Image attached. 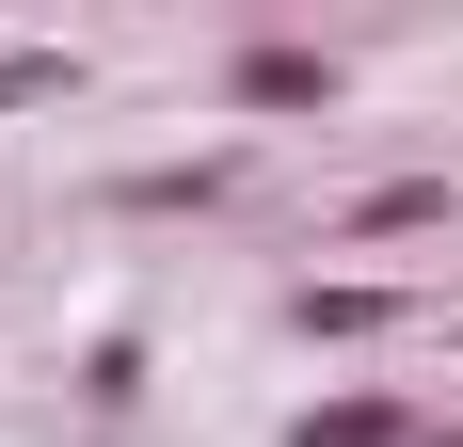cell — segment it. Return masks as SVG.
Masks as SVG:
<instances>
[{
	"instance_id": "obj_1",
	"label": "cell",
	"mask_w": 463,
	"mask_h": 447,
	"mask_svg": "<svg viewBox=\"0 0 463 447\" xmlns=\"http://www.w3.org/2000/svg\"><path fill=\"white\" fill-rule=\"evenodd\" d=\"M320 81H335L320 48H256V64H240V96H256V112H304V96H320Z\"/></svg>"
},
{
	"instance_id": "obj_2",
	"label": "cell",
	"mask_w": 463,
	"mask_h": 447,
	"mask_svg": "<svg viewBox=\"0 0 463 447\" xmlns=\"http://www.w3.org/2000/svg\"><path fill=\"white\" fill-rule=\"evenodd\" d=\"M288 447H416V432H400V400H335V415H304Z\"/></svg>"
},
{
	"instance_id": "obj_3",
	"label": "cell",
	"mask_w": 463,
	"mask_h": 447,
	"mask_svg": "<svg viewBox=\"0 0 463 447\" xmlns=\"http://www.w3.org/2000/svg\"><path fill=\"white\" fill-rule=\"evenodd\" d=\"M80 81V64H64V48H0V112H48V96Z\"/></svg>"
},
{
	"instance_id": "obj_4",
	"label": "cell",
	"mask_w": 463,
	"mask_h": 447,
	"mask_svg": "<svg viewBox=\"0 0 463 447\" xmlns=\"http://www.w3.org/2000/svg\"><path fill=\"white\" fill-rule=\"evenodd\" d=\"M416 447H463V432H416Z\"/></svg>"
}]
</instances>
